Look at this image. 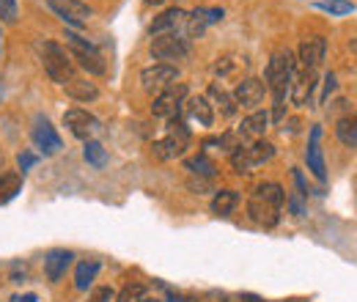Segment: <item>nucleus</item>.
<instances>
[{"label": "nucleus", "mask_w": 357, "mask_h": 302, "mask_svg": "<svg viewBox=\"0 0 357 302\" xmlns=\"http://www.w3.org/2000/svg\"><path fill=\"white\" fill-rule=\"evenodd\" d=\"M294 55L289 50H280L269 58L267 63V88L275 93V110H272V121H283V110H286V99H289V88H291V77L297 72L294 66Z\"/></svg>", "instance_id": "1"}, {"label": "nucleus", "mask_w": 357, "mask_h": 302, "mask_svg": "<svg viewBox=\"0 0 357 302\" xmlns=\"http://www.w3.org/2000/svg\"><path fill=\"white\" fill-rule=\"evenodd\" d=\"M283 201H286V190H283L280 184H275V181L259 184L256 192H253L250 201H248V215H250L253 222H259V225H264V228H272V225H278V220H280V206H283Z\"/></svg>", "instance_id": "2"}, {"label": "nucleus", "mask_w": 357, "mask_h": 302, "mask_svg": "<svg viewBox=\"0 0 357 302\" xmlns=\"http://www.w3.org/2000/svg\"><path fill=\"white\" fill-rule=\"evenodd\" d=\"M42 63H45V72L50 75V80L66 86L69 80H75V66H72V55L55 42L42 44Z\"/></svg>", "instance_id": "3"}, {"label": "nucleus", "mask_w": 357, "mask_h": 302, "mask_svg": "<svg viewBox=\"0 0 357 302\" xmlns=\"http://www.w3.org/2000/svg\"><path fill=\"white\" fill-rule=\"evenodd\" d=\"M275 146L267 140H256L253 146H236V151L231 154V165L236 173H253L259 165H264L267 160H272Z\"/></svg>", "instance_id": "4"}, {"label": "nucleus", "mask_w": 357, "mask_h": 302, "mask_svg": "<svg viewBox=\"0 0 357 302\" xmlns=\"http://www.w3.org/2000/svg\"><path fill=\"white\" fill-rule=\"evenodd\" d=\"M187 146H190V130L184 127V121L174 119L168 124V135L162 140H157L151 146V151L157 160H174V157H181L187 151Z\"/></svg>", "instance_id": "5"}, {"label": "nucleus", "mask_w": 357, "mask_h": 302, "mask_svg": "<svg viewBox=\"0 0 357 302\" xmlns=\"http://www.w3.org/2000/svg\"><path fill=\"white\" fill-rule=\"evenodd\" d=\"M66 47H69V55H72L89 75H105V61H102L99 50L91 42H86V39L77 36V33H66Z\"/></svg>", "instance_id": "6"}, {"label": "nucleus", "mask_w": 357, "mask_h": 302, "mask_svg": "<svg viewBox=\"0 0 357 302\" xmlns=\"http://www.w3.org/2000/svg\"><path fill=\"white\" fill-rule=\"evenodd\" d=\"M151 55L160 61V63H174L190 55V42L184 36L176 33H162V36H154L151 42ZM176 66V63H174Z\"/></svg>", "instance_id": "7"}, {"label": "nucleus", "mask_w": 357, "mask_h": 302, "mask_svg": "<svg viewBox=\"0 0 357 302\" xmlns=\"http://www.w3.org/2000/svg\"><path fill=\"white\" fill-rule=\"evenodd\" d=\"M184 96H187V86H184V83L168 86L165 91H160V93L154 96V102H151V113L160 116V119H174V116H178V107H181Z\"/></svg>", "instance_id": "8"}, {"label": "nucleus", "mask_w": 357, "mask_h": 302, "mask_svg": "<svg viewBox=\"0 0 357 302\" xmlns=\"http://www.w3.org/2000/svg\"><path fill=\"white\" fill-rule=\"evenodd\" d=\"M178 80V66L174 63H154L140 72V83L146 91H165Z\"/></svg>", "instance_id": "9"}, {"label": "nucleus", "mask_w": 357, "mask_h": 302, "mask_svg": "<svg viewBox=\"0 0 357 302\" xmlns=\"http://www.w3.org/2000/svg\"><path fill=\"white\" fill-rule=\"evenodd\" d=\"M47 8L55 11L69 25H86L91 20V14H93L91 6L80 3V0H47Z\"/></svg>", "instance_id": "10"}, {"label": "nucleus", "mask_w": 357, "mask_h": 302, "mask_svg": "<svg viewBox=\"0 0 357 302\" xmlns=\"http://www.w3.org/2000/svg\"><path fill=\"white\" fill-rule=\"evenodd\" d=\"M63 124L69 127V132L80 140H91L96 132H99V121L91 116L89 110H80V107H72L63 113Z\"/></svg>", "instance_id": "11"}, {"label": "nucleus", "mask_w": 357, "mask_h": 302, "mask_svg": "<svg viewBox=\"0 0 357 302\" xmlns=\"http://www.w3.org/2000/svg\"><path fill=\"white\" fill-rule=\"evenodd\" d=\"M31 137H33V143H36V149H42L47 157L50 154H58L61 149H63V143H61V137H58V132L55 127L47 121V119H36V124H33V132H31Z\"/></svg>", "instance_id": "12"}, {"label": "nucleus", "mask_w": 357, "mask_h": 302, "mask_svg": "<svg viewBox=\"0 0 357 302\" xmlns=\"http://www.w3.org/2000/svg\"><path fill=\"white\" fill-rule=\"evenodd\" d=\"M313 88H316V72H313V69L294 72V77H291V88H289V99H291L297 107H305V105L311 102Z\"/></svg>", "instance_id": "13"}, {"label": "nucleus", "mask_w": 357, "mask_h": 302, "mask_svg": "<svg viewBox=\"0 0 357 302\" xmlns=\"http://www.w3.org/2000/svg\"><path fill=\"white\" fill-rule=\"evenodd\" d=\"M264 96H267V83L259 80V77L242 80V83L236 86V93H234L236 105H242V107H259V105L264 102Z\"/></svg>", "instance_id": "14"}, {"label": "nucleus", "mask_w": 357, "mask_h": 302, "mask_svg": "<svg viewBox=\"0 0 357 302\" xmlns=\"http://www.w3.org/2000/svg\"><path fill=\"white\" fill-rule=\"evenodd\" d=\"M321 127H313L311 140H308V151H305V163H308V171L319 179V181H327V165H324V154H321Z\"/></svg>", "instance_id": "15"}, {"label": "nucleus", "mask_w": 357, "mask_h": 302, "mask_svg": "<svg viewBox=\"0 0 357 302\" xmlns=\"http://www.w3.org/2000/svg\"><path fill=\"white\" fill-rule=\"evenodd\" d=\"M324 52H327L324 36H308V39H303V44H300V63H303V69H316L324 61Z\"/></svg>", "instance_id": "16"}, {"label": "nucleus", "mask_w": 357, "mask_h": 302, "mask_svg": "<svg viewBox=\"0 0 357 302\" xmlns=\"http://www.w3.org/2000/svg\"><path fill=\"white\" fill-rule=\"evenodd\" d=\"M72 253L69 250H50L45 256V275L50 283H58L61 278H63V272L69 269V264H72Z\"/></svg>", "instance_id": "17"}, {"label": "nucleus", "mask_w": 357, "mask_h": 302, "mask_svg": "<svg viewBox=\"0 0 357 302\" xmlns=\"http://www.w3.org/2000/svg\"><path fill=\"white\" fill-rule=\"evenodd\" d=\"M187 20V14L181 11V8H168L165 14H160L154 22H151V28H149V33L151 36H162V33H174L178 25Z\"/></svg>", "instance_id": "18"}, {"label": "nucleus", "mask_w": 357, "mask_h": 302, "mask_svg": "<svg viewBox=\"0 0 357 302\" xmlns=\"http://www.w3.org/2000/svg\"><path fill=\"white\" fill-rule=\"evenodd\" d=\"M269 113L267 110H256V113H250L245 121H242V127H239V137H253V140H259L269 127Z\"/></svg>", "instance_id": "19"}, {"label": "nucleus", "mask_w": 357, "mask_h": 302, "mask_svg": "<svg viewBox=\"0 0 357 302\" xmlns=\"http://www.w3.org/2000/svg\"><path fill=\"white\" fill-rule=\"evenodd\" d=\"M190 119L198 121L201 127H212V124H215V110H212V105H209L206 96L190 99Z\"/></svg>", "instance_id": "20"}, {"label": "nucleus", "mask_w": 357, "mask_h": 302, "mask_svg": "<svg viewBox=\"0 0 357 302\" xmlns=\"http://www.w3.org/2000/svg\"><path fill=\"white\" fill-rule=\"evenodd\" d=\"M22 192V173H0V204L14 201Z\"/></svg>", "instance_id": "21"}, {"label": "nucleus", "mask_w": 357, "mask_h": 302, "mask_svg": "<svg viewBox=\"0 0 357 302\" xmlns=\"http://www.w3.org/2000/svg\"><path fill=\"white\" fill-rule=\"evenodd\" d=\"M239 204V195L234 190H218L215 198H212V212L218 217H228Z\"/></svg>", "instance_id": "22"}, {"label": "nucleus", "mask_w": 357, "mask_h": 302, "mask_svg": "<svg viewBox=\"0 0 357 302\" xmlns=\"http://www.w3.org/2000/svg\"><path fill=\"white\" fill-rule=\"evenodd\" d=\"M66 93L72 96V99H77V102H93L96 96H99V88L89 83V80H69L66 83Z\"/></svg>", "instance_id": "23"}, {"label": "nucleus", "mask_w": 357, "mask_h": 302, "mask_svg": "<svg viewBox=\"0 0 357 302\" xmlns=\"http://www.w3.org/2000/svg\"><path fill=\"white\" fill-rule=\"evenodd\" d=\"M96 275H99V261H83V264H77V269H75V286L80 292H86L91 283L96 280Z\"/></svg>", "instance_id": "24"}, {"label": "nucleus", "mask_w": 357, "mask_h": 302, "mask_svg": "<svg viewBox=\"0 0 357 302\" xmlns=\"http://www.w3.org/2000/svg\"><path fill=\"white\" fill-rule=\"evenodd\" d=\"M335 135H338V140H341L344 146L357 149V113L355 116L341 119V121H338V127H335Z\"/></svg>", "instance_id": "25"}, {"label": "nucleus", "mask_w": 357, "mask_h": 302, "mask_svg": "<svg viewBox=\"0 0 357 302\" xmlns=\"http://www.w3.org/2000/svg\"><path fill=\"white\" fill-rule=\"evenodd\" d=\"M83 157H86V163L93 165V168H105V165H107V151H105V146L96 143V140H86Z\"/></svg>", "instance_id": "26"}, {"label": "nucleus", "mask_w": 357, "mask_h": 302, "mask_svg": "<svg viewBox=\"0 0 357 302\" xmlns=\"http://www.w3.org/2000/svg\"><path fill=\"white\" fill-rule=\"evenodd\" d=\"M316 8L319 11H327L333 17H347V14L355 11V3L352 0H321V3H316Z\"/></svg>", "instance_id": "27"}, {"label": "nucleus", "mask_w": 357, "mask_h": 302, "mask_svg": "<svg viewBox=\"0 0 357 302\" xmlns=\"http://www.w3.org/2000/svg\"><path fill=\"white\" fill-rule=\"evenodd\" d=\"M184 168H187L190 173H195V176H204V179H212L215 171H218V168H215V163H212V160H206L204 154H201V157H190V160L184 163Z\"/></svg>", "instance_id": "28"}, {"label": "nucleus", "mask_w": 357, "mask_h": 302, "mask_svg": "<svg viewBox=\"0 0 357 302\" xmlns=\"http://www.w3.org/2000/svg\"><path fill=\"white\" fill-rule=\"evenodd\" d=\"M209 96H212V99H218V105H220V110H223L225 116H234V113H236V99H231V96H228L218 83H212V86H209Z\"/></svg>", "instance_id": "29"}, {"label": "nucleus", "mask_w": 357, "mask_h": 302, "mask_svg": "<svg viewBox=\"0 0 357 302\" xmlns=\"http://www.w3.org/2000/svg\"><path fill=\"white\" fill-rule=\"evenodd\" d=\"M143 300H146V289H143L140 283L124 286V292L116 297V302H143Z\"/></svg>", "instance_id": "30"}, {"label": "nucleus", "mask_w": 357, "mask_h": 302, "mask_svg": "<svg viewBox=\"0 0 357 302\" xmlns=\"http://www.w3.org/2000/svg\"><path fill=\"white\" fill-rule=\"evenodd\" d=\"M17 0H0V20L6 25H14L17 22Z\"/></svg>", "instance_id": "31"}, {"label": "nucleus", "mask_w": 357, "mask_h": 302, "mask_svg": "<svg viewBox=\"0 0 357 302\" xmlns=\"http://www.w3.org/2000/svg\"><path fill=\"white\" fill-rule=\"evenodd\" d=\"M113 300H116V292H113V289H107V286L96 289V292L89 297V302H113Z\"/></svg>", "instance_id": "32"}, {"label": "nucleus", "mask_w": 357, "mask_h": 302, "mask_svg": "<svg viewBox=\"0 0 357 302\" xmlns=\"http://www.w3.org/2000/svg\"><path fill=\"white\" fill-rule=\"evenodd\" d=\"M17 165H20V171H31L33 165H36V154H31V151H22L20 157H17Z\"/></svg>", "instance_id": "33"}, {"label": "nucleus", "mask_w": 357, "mask_h": 302, "mask_svg": "<svg viewBox=\"0 0 357 302\" xmlns=\"http://www.w3.org/2000/svg\"><path fill=\"white\" fill-rule=\"evenodd\" d=\"M335 86H338V83H335V75H327V77H324V93H321V102H327V99H330V93L335 91Z\"/></svg>", "instance_id": "34"}, {"label": "nucleus", "mask_w": 357, "mask_h": 302, "mask_svg": "<svg viewBox=\"0 0 357 302\" xmlns=\"http://www.w3.org/2000/svg\"><path fill=\"white\" fill-rule=\"evenodd\" d=\"M11 302H39V297L36 294H14Z\"/></svg>", "instance_id": "35"}, {"label": "nucleus", "mask_w": 357, "mask_h": 302, "mask_svg": "<svg viewBox=\"0 0 357 302\" xmlns=\"http://www.w3.org/2000/svg\"><path fill=\"white\" fill-rule=\"evenodd\" d=\"M289 201H291V209H294V215H303V204H300V198H297V195H291Z\"/></svg>", "instance_id": "36"}, {"label": "nucleus", "mask_w": 357, "mask_h": 302, "mask_svg": "<svg viewBox=\"0 0 357 302\" xmlns=\"http://www.w3.org/2000/svg\"><path fill=\"white\" fill-rule=\"evenodd\" d=\"M143 3H149V6H162L165 0H143Z\"/></svg>", "instance_id": "37"}, {"label": "nucleus", "mask_w": 357, "mask_h": 302, "mask_svg": "<svg viewBox=\"0 0 357 302\" xmlns=\"http://www.w3.org/2000/svg\"><path fill=\"white\" fill-rule=\"evenodd\" d=\"M168 302H187L184 297H174V300H168Z\"/></svg>", "instance_id": "38"}, {"label": "nucleus", "mask_w": 357, "mask_h": 302, "mask_svg": "<svg viewBox=\"0 0 357 302\" xmlns=\"http://www.w3.org/2000/svg\"><path fill=\"white\" fill-rule=\"evenodd\" d=\"M0 55H3V33H0Z\"/></svg>", "instance_id": "39"}, {"label": "nucleus", "mask_w": 357, "mask_h": 302, "mask_svg": "<svg viewBox=\"0 0 357 302\" xmlns=\"http://www.w3.org/2000/svg\"><path fill=\"white\" fill-rule=\"evenodd\" d=\"M0 102H3V80H0Z\"/></svg>", "instance_id": "40"}, {"label": "nucleus", "mask_w": 357, "mask_h": 302, "mask_svg": "<svg viewBox=\"0 0 357 302\" xmlns=\"http://www.w3.org/2000/svg\"><path fill=\"white\" fill-rule=\"evenodd\" d=\"M143 302H157V300H149V297H146V300H143Z\"/></svg>", "instance_id": "41"}]
</instances>
